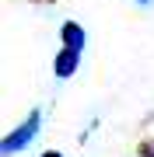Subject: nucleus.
<instances>
[{"label": "nucleus", "mask_w": 154, "mask_h": 157, "mask_svg": "<svg viewBox=\"0 0 154 157\" xmlns=\"http://www.w3.org/2000/svg\"><path fill=\"white\" fill-rule=\"evenodd\" d=\"M39 157H67V154H60V150H42Z\"/></svg>", "instance_id": "39448f33"}, {"label": "nucleus", "mask_w": 154, "mask_h": 157, "mask_svg": "<svg viewBox=\"0 0 154 157\" xmlns=\"http://www.w3.org/2000/svg\"><path fill=\"white\" fill-rule=\"evenodd\" d=\"M39 129H42V108H32L28 119H21V122L0 140V157H14V154L28 150V143H35V136H39Z\"/></svg>", "instance_id": "f257e3e1"}, {"label": "nucleus", "mask_w": 154, "mask_h": 157, "mask_svg": "<svg viewBox=\"0 0 154 157\" xmlns=\"http://www.w3.org/2000/svg\"><path fill=\"white\" fill-rule=\"evenodd\" d=\"M81 56H84L81 49H70V45H60L56 59H53V77H56V80H70V77H74V73L81 70Z\"/></svg>", "instance_id": "f03ea898"}, {"label": "nucleus", "mask_w": 154, "mask_h": 157, "mask_svg": "<svg viewBox=\"0 0 154 157\" xmlns=\"http://www.w3.org/2000/svg\"><path fill=\"white\" fill-rule=\"evenodd\" d=\"M137 154H140V157H154V140H144Z\"/></svg>", "instance_id": "20e7f679"}, {"label": "nucleus", "mask_w": 154, "mask_h": 157, "mask_svg": "<svg viewBox=\"0 0 154 157\" xmlns=\"http://www.w3.org/2000/svg\"><path fill=\"white\" fill-rule=\"evenodd\" d=\"M137 4H140V7H151V4H154V0H137Z\"/></svg>", "instance_id": "423d86ee"}, {"label": "nucleus", "mask_w": 154, "mask_h": 157, "mask_svg": "<svg viewBox=\"0 0 154 157\" xmlns=\"http://www.w3.org/2000/svg\"><path fill=\"white\" fill-rule=\"evenodd\" d=\"M60 42L70 45V49H81V52H84V45H88V32H84V25L74 21V17H67V21L60 25Z\"/></svg>", "instance_id": "7ed1b4c3"}]
</instances>
